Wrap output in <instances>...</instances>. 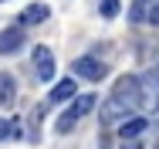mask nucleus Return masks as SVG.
I'll return each mask as SVG.
<instances>
[{
  "label": "nucleus",
  "mask_w": 159,
  "mask_h": 149,
  "mask_svg": "<svg viewBox=\"0 0 159 149\" xmlns=\"http://www.w3.org/2000/svg\"><path fill=\"white\" fill-rule=\"evenodd\" d=\"M14 95H17V81H14V75L0 71V109H3V105H10V102H14Z\"/></svg>",
  "instance_id": "6e6552de"
},
{
  "label": "nucleus",
  "mask_w": 159,
  "mask_h": 149,
  "mask_svg": "<svg viewBox=\"0 0 159 149\" xmlns=\"http://www.w3.org/2000/svg\"><path fill=\"white\" fill-rule=\"evenodd\" d=\"M115 98H122L125 105H139V98H142V81H139L135 75H122L119 85H115Z\"/></svg>",
  "instance_id": "7ed1b4c3"
},
{
  "label": "nucleus",
  "mask_w": 159,
  "mask_h": 149,
  "mask_svg": "<svg viewBox=\"0 0 159 149\" xmlns=\"http://www.w3.org/2000/svg\"><path fill=\"white\" fill-rule=\"evenodd\" d=\"M122 149H142V142H139V139H125V142H122Z\"/></svg>",
  "instance_id": "2eb2a0df"
},
{
  "label": "nucleus",
  "mask_w": 159,
  "mask_h": 149,
  "mask_svg": "<svg viewBox=\"0 0 159 149\" xmlns=\"http://www.w3.org/2000/svg\"><path fill=\"white\" fill-rule=\"evenodd\" d=\"M139 132H146V115H139V119H132V122H125L122 129H119V136L122 139H135Z\"/></svg>",
  "instance_id": "9b49d317"
},
{
  "label": "nucleus",
  "mask_w": 159,
  "mask_h": 149,
  "mask_svg": "<svg viewBox=\"0 0 159 149\" xmlns=\"http://www.w3.org/2000/svg\"><path fill=\"white\" fill-rule=\"evenodd\" d=\"M31 58H34V71H37V78H41V81H51V78H54V58H51V48L37 44Z\"/></svg>",
  "instance_id": "20e7f679"
},
{
  "label": "nucleus",
  "mask_w": 159,
  "mask_h": 149,
  "mask_svg": "<svg viewBox=\"0 0 159 149\" xmlns=\"http://www.w3.org/2000/svg\"><path fill=\"white\" fill-rule=\"evenodd\" d=\"M125 102L122 98H112V102H105V109H102V122L105 125H115V122H122V115H125Z\"/></svg>",
  "instance_id": "423d86ee"
},
{
  "label": "nucleus",
  "mask_w": 159,
  "mask_h": 149,
  "mask_svg": "<svg viewBox=\"0 0 159 149\" xmlns=\"http://www.w3.org/2000/svg\"><path fill=\"white\" fill-rule=\"evenodd\" d=\"M48 14H51V10H48V3H31V7L20 14V24H44V21H48Z\"/></svg>",
  "instance_id": "1a4fd4ad"
},
{
  "label": "nucleus",
  "mask_w": 159,
  "mask_h": 149,
  "mask_svg": "<svg viewBox=\"0 0 159 149\" xmlns=\"http://www.w3.org/2000/svg\"><path fill=\"white\" fill-rule=\"evenodd\" d=\"M92 109H95V95H81V98H75V105H71L61 119H58V132H71V129H75V122L81 119V115H88Z\"/></svg>",
  "instance_id": "f257e3e1"
},
{
  "label": "nucleus",
  "mask_w": 159,
  "mask_h": 149,
  "mask_svg": "<svg viewBox=\"0 0 159 149\" xmlns=\"http://www.w3.org/2000/svg\"><path fill=\"white\" fill-rule=\"evenodd\" d=\"M75 81L71 78H64V81H58L54 88H51V102H68V98H75Z\"/></svg>",
  "instance_id": "9d476101"
},
{
  "label": "nucleus",
  "mask_w": 159,
  "mask_h": 149,
  "mask_svg": "<svg viewBox=\"0 0 159 149\" xmlns=\"http://www.w3.org/2000/svg\"><path fill=\"white\" fill-rule=\"evenodd\" d=\"M10 136H17V125L10 119H0V139H10Z\"/></svg>",
  "instance_id": "f8f14e48"
},
{
  "label": "nucleus",
  "mask_w": 159,
  "mask_h": 149,
  "mask_svg": "<svg viewBox=\"0 0 159 149\" xmlns=\"http://www.w3.org/2000/svg\"><path fill=\"white\" fill-rule=\"evenodd\" d=\"M119 14V0H102V17H115Z\"/></svg>",
  "instance_id": "ddd939ff"
},
{
  "label": "nucleus",
  "mask_w": 159,
  "mask_h": 149,
  "mask_svg": "<svg viewBox=\"0 0 159 149\" xmlns=\"http://www.w3.org/2000/svg\"><path fill=\"white\" fill-rule=\"evenodd\" d=\"M149 21H152V24H156V27H159V0H156V7L149 10Z\"/></svg>",
  "instance_id": "4468645a"
},
{
  "label": "nucleus",
  "mask_w": 159,
  "mask_h": 149,
  "mask_svg": "<svg viewBox=\"0 0 159 149\" xmlns=\"http://www.w3.org/2000/svg\"><path fill=\"white\" fill-rule=\"evenodd\" d=\"M20 44H24V34H20L17 27L0 30V51H3V54H14V51H17Z\"/></svg>",
  "instance_id": "0eeeda50"
},
{
  "label": "nucleus",
  "mask_w": 159,
  "mask_h": 149,
  "mask_svg": "<svg viewBox=\"0 0 159 149\" xmlns=\"http://www.w3.org/2000/svg\"><path fill=\"white\" fill-rule=\"evenodd\" d=\"M139 109H142V112H159V68L146 71V78H142V98H139Z\"/></svg>",
  "instance_id": "f03ea898"
},
{
  "label": "nucleus",
  "mask_w": 159,
  "mask_h": 149,
  "mask_svg": "<svg viewBox=\"0 0 159 149\" xmlns=\"http://www.w3.org/2000/svg\"><path fill=\"white\" fill-rule=\"evenodd\" d=\"M105 64L102 61H95V58H78L75 61V75H81V78H88V81H102L105 78Z\"/></svg>",
  "instance_id": "39448f33"
}]
</instances>
